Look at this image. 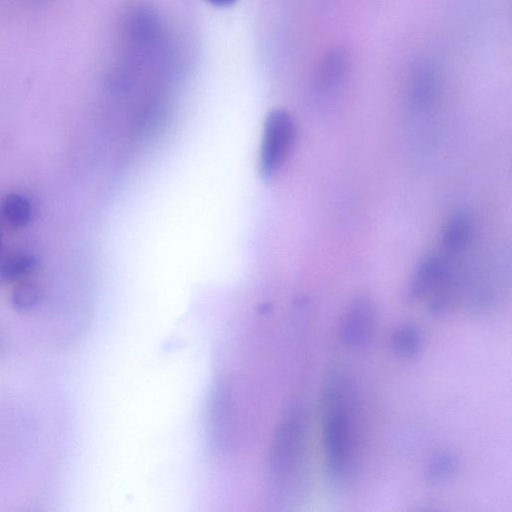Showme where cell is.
I'll return each instance as SVG.
<instances>
[{
  "label": "cell",
  "instance_id": "obj_1",
  "mask_svg": "<svg viewBox=\"0 0 512 512\" xmlns=\"http://www.w3.org/2000/svg\"><path fill=\"white\" fill-rule=\"evenodd\" d=\"M320 408L326 472L333 484L346 487L357 474L363 436L355 378L345 370H332L322 386Z\"/></svg>",
  "mask_w": 512,
  "mask_h": 512
},
{
  "label": "cell",
  "instance_id": "obj_2",
  "mask_svg": "<svg viewBox=\"0 0 512 512\" xmlns=\"http://www.w3.org/2000/svg\"><path fill=\"white\" fill-rule=\"evenodd\" d=\"M297 127L285 109H274L266 117L259 150V172L264 178L277 174L289 158L296 141Z\"/></svg>",
  "mask_w": 512,
  "mask_h": 512
},
{
  "label": "cell",
  "instance_id": "obj_3",
  "mask_svg": "<svg viewBox=\"0 0 512 512\" xmlns=\"http://www.w3.org/2000/svg\"><path fill=\"white\" fill-rule=\"evenodd\" d=\"M377 323L378 316L374 303L367 297L354 299L341 321V344L351 351L365 349L375 336Z\"/></svg>",
  "mask_w": 512,
  "mask_h": 512
},
{
  "label": "cell",
  "instance_id": "obj_4",
  "mask_svg": "<svg viewBox=\"0 0 512 512\" xmlns=\"http://www.w3.org/2000/svg\"><path fill=\"white\" fill-rule=\"evenodd\" d=\"M351 60L343 48H334L326 52L320 61L314 85L318 92L331 94L340 89L349 77Z\"/></svg>",
  "mask_w": 512,
  "mask_h": 512
},
{
  "label": "cell",
  "instance_id": "obj_5",
  "mask_svg": "<svg viewBox=\"0 0 512 512\" xmlns=\"http://www.w3.org/2000/svg\"><path fill=\"white\" fill-rule=\"evenodd\" d=\"M439 90L437 67L429 61L418 62L412 69L408 81L411 102L417 107H426L436 98Z\"/></svg>",
  "mask_w": 512,
  "mask_h": 512
},
{
  "label": "cell",
  "instance_id": "obj_6",
  "mask_svg": "<svg viewBox=\"0 0 512 512\" xmlns=\"http://www.w3.org/2000/svg\"><path fill=\"white\" fill-rule=\"evenodd\" d=\"M425 339L421 328L414 323L400 324L392 333L391 350L402 360L418 358L424 349Z\"/></svg>",
  "mask_w": 512,
  "mask_h": 512
},
{
  "label": "cell",
  "instance_id": "obj_7",
  "mask_svg": "<svg viewBox=\"0 0 512 512\" xmlns=\"http://www.w3.org/2000/svg\"><path fill=\"white\" fill-rule=\"evenodd\" d=\"M473 236V224L465 213L453 215L447 222L443 232V251L449 255H456L464 251L470 244Z\"/></svg>",
  "mask_w": 512,
  "mask_h": 512
},
{
  "label": "cell",
  "instance_id": "obj_8",
  "mask_svg": "<svg viewBox=\"0 0 512 512\" xmlns=\"http://www.w3.org/2000/svg\"><path fill=\"white\" fill-rule=\"evenodd\" d=\"M458 465V459L452 452H437L427 462L425 477L435 485L445 483L456 474Z\"/></svg>",
  "mask_w": 512,
  "mask_h": 512
},
{
  "label": "cell",
  "instance_id": "obj_9",
  "mask_svg": "<svg viewBox=\"0 0 512 512\" xmlns=\"http://www.w3.org/2000/svg\"><path fill=\"white\" fill-rule=\"evenodd\" d=\"M1 211L5 221L13 228L25 227L31 218L29 200L18 193H10L3 199Z\"/></svg>",
  "mask_w": 512,
  "mask_h": 512
},
{
  "label": "cell",
  "instance_id": "obj_10",
  "mask_svg": "<svg viewBox=\"0 0 512 512\" xmlns=\"http://www.w3.org/2000/svg\"><path fill=\"white\" fill-rule=\"evenodd\" d=\"M37 265V259L25 252L10 254L0 260V281L10 282L30 273Z\"/></svg>",
  "mask_w": 512,
  "mask_h": 512
},
{
  "label": "cell",
  "instance_id": "obj_11",
  "mask_svg": "<svg viewBox=\"0 0 512 512\" xmlns=\"http://www.w3.org/2000/svg\"><path fill=\"white\" fill-rule=\"evenodd\" d=\"M40 300L39 288L33 283H23L15 288L12 304L15 309L25 311L32 309Z\"/></svg>",
  "mask_w": 512,
  "mask_h": 512
},
{
  "label": "cell",
  "instance_id": "obj_12",
  "mask_svg": "<svg viewBox=\"0 0 512 512\" xmlns=\"http://www.w3.org/2000/svg\"><path fill=\"white\" fill-rule=\"evenodd\" d=\"M211 5L216 7H227L232 5L236 0H206Z\"/></svg>",
  "mask_w": 512,
  "mask_h": 512
},
{
  "label": "cell",
  "instance_id": "obj_13",
  "mask_svg": "<svg viewBox=\"0 0 512 512\" xmlns=\"http://www.w3.org/2000/svg\"><path fill=\"white\" fill-rule=\"evenodd\" d=\"M0 246H1V240H0Z\"/></svg>",
  "mask_w": 512,
  "mask_h": 512
}]
</instances>
